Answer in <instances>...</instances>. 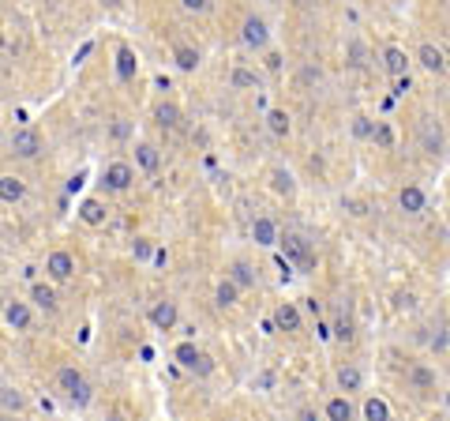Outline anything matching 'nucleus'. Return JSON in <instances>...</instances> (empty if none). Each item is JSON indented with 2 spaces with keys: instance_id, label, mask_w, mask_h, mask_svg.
Wrapping results in <instances>:
<instances>
[{
  "instance_id": "obj_28",
  "label": "nucleus",
  "mask_w": 450,
  "mask_h": 421,
  "mask_svg": "<svg viewBox=\"0 0 450 421\" xmlns=\"http://www.w3.org/2000/svg\"><path fill=\"white\" fill-rule=\"evenodd\" d=\"M267 124H270V132H274V136H289V113L270 110V113H267Z\"/></svg>"
},
{
  "instance_id": "obj_33",
  "label": "nucleus",
  "mask_w": 450,
  "mask_h": 421,
  "mask_svg": "<svg viewBox=\"0 0 450 421\" xmlns=\"http://www.w3.org/2000/svg\"><path fill=\"white\" fill-rule=\"evenodd\" d=\"M353 136H360V139H371V136H376V124H371V117H353Z\"/></svg>"
},
{
  "instance_id": "obj_3",
  "label": "nucleus",
  "mask_w": 450,
  "mask_h": 421,
  "mask_svg": "<svg viewBox=\"0 0 450 421\" xmlns=\"http://www.w3.org/2000/svg\"><path fill=\"white\" fill-rule=\"evenodd\" d=\"M177 361L184 365L188 373H195V376H211L214 373V361H211V354H203V350H195L192 342H180L177 346Z\"/></svg>"
},
{
  "instance_id": "obj_14",
  "label": "nucleus",
  "mask_w": 450,
  "mask_h": 421,
  "mask_svg": "<svg viewBox=\"0 0 450 421\" xmlns=\"http://www.w3.org/2000/svg\"><path fill=\"white\" fill-rule=\"evenodd\" d=\"M398 203H402V211H405V214H421L428 200H424V192L416 188V185H409V188H402V196H398Z\"/></svg>"
},
{
  "instance_id": "obj_12",
  "label": "nucleus",
  "mask_w": 450,
  "mask_h": 421,
  "mask_svg": "<svg viewBox=\"0 0 450 421\" xmlns=\"http://www.w3.org/2000/svg\"><path fill=\"white\" fill-rule=\"evenodd\" d=\"M274 328L278 331H300V312H296V305H278L274 309Z\"/></svg>"
},
{
  "instance_id": "obj_40",
  "label": "nucleus",
  "mask_w": 450,
  "mask_h": 421,
  "mask_svg": "<svg viewBox=\"0 0 450 421\" xmlns=\"http://www.w3.org/2000/svg\"><path fill=\"white\" fill-rule=\"evenodd\" d=\"M113 136H117V139H124V136H128V124H124V121H117V124H113Z\"/></svg>"
},
{
  "instance_id": "obj_8",
  "label": "nucleus",
  "mask_w": 450,
  "mask_h": 421,
  "mask_svg": "<svg viewBox=\"0 0 450 421\" xmlns=\"http://www.w3.org/2000/svg\"><path fill=\"white\" fill-rule=\"evenodd\" d=\"M421 143H424V150H443V128H439V121L435 117H421Z\"/></svg>"
},
{
  "instance_id": "obj_27",
  "label": "nucleus",
  "mask_w": 450,
  "mask_h": 421,
  "mask_svg": "<svg viewBox=\"0 0 450 421\" xmlns=\"http://www.w3.org/2000/svg\"><path fill=\"white\" fill-rule=\"evenodd\" d=\"M364 417L368 421H390V410H387L383 399H368V403H364Z\"/></svg>"
},
{
  "instance_id": "obj_18",
  "label": "nucleus",
  "mask_w": 450,
  "mask_h": 421,
  "mask_svg": "<svg viewBox=\"0 0 450 421\" xmlns=\"http://www.w3.org/2000/svg\"><path fill=\"white\" fill-rule=\"evenodd\" d=\"M4 320L12 323V328H19V331H23L27 323H30V309L23 305V301H12V305L4 309Z\"/></svg>"
},
{
  "instance_id": "obj_6",
  "label": "nucleus",
  "mask_w": 450,
  "mask_h": 421,
  "mask_svg": "<svg viewBox=\"0 0 450 421\" xmlns=\"http://www.w3.org/2000/svg\"><path fill=\"white\" fill-rule=\"evenodd\" d=\"M177 301H158L154 309H150V323H154L158 331H169V328H177Z\"/></svg>"
},
{
  "instance_id": "obj_19",
  "label": "nucleus",
  "mask_w": 450,
  "mask_h": 421,
  "mask_svg": "<svg viewBox=\"0 0 450 421\" xmlns=\"http://www.w3.org/2000/svg\"><path fill=\"white\" fill-rule=\"evenodd\" d=\"M23 181L19 177H0V196H4V203H19L23 200Z\"/></svg>"
},
{
  "instance_id": "obj_23",
  "label": "nucleus",
  "mask_w": 450,
  "mask_h": 421,
  "mask_svg": "<svg viewBox=\"0 0 450 421\" xmlns=\"http://www.w3.org/2000/svg\"><path fill=\"white\" fill-rule=\"evenodd\" d=\"M135 162H139V166H143V169H147V174H154V169H158V162H161V158H158V150H154V147H150V143H139V147H135Z\"/></svg>"
},
{
  "instance_id": "obj_22",
  "label": "nucleus",
  "mask_w": 450,
  "mask_h": 421,
  "mask_svg": "<svg viewBox=\"0 0 450 421\" xmlns=\"http://www.w3.org/2000/svg\"><path fill=\"white\" fill-rule=\"evenodd\" d=\"M79 219L86 222V226H102L105 222V207L98 200H86L83 207H79Z\"/></svg>"
},
{
  "instance_id": "obj_11",
  "label": "nucleus",
  "mask_w": 450,
  "mask_h": 421,
  "mask_svg": "<svg viewBox=\"0 0 450 421\" xmlns=\"http://www.w3.org/2000/svg\"><path fill=\"white\" fill-rule=\"evenodd\" d=\"M251 237H256V245H263V248H274V245L282 241L274 219H256V222H251Z\"/></svg>"
},
{
  "instance_id": "obj_17",
  "label": "nucleus",
  "mask_w": 450,
  "mask_h": 421,
  "mask_svg": "<svg viewBox=\"0 0 450 421\" xmlns=\"http://www.w3.org/2000/svg\"><path fill=\"white\" fill-rule=\"evenodd\" d=\"M416 60H421V64H424L428 72H443V68H446L443 53H439L435 46H421V53H416Z\"/></svg>"
},
{
  "instance_id": "obj_15",
  "label": "nucleus",
  "mask_w": 450,
  "mask_h": 421,
  "mask_svg": "<svg viewBox=\"0 0 450 421\" xmlns=\"http://www.w3.org/2000/svg\"><path fill=\"white\" fill-rule=\"evenodd\" d=\"M360 384H364V376H360L357 365H342V369H338V387H342V391H360Z\"/></svg>"
},
{
  "instance_id": "obj_32",
  "label": "nucleus",
  "mask_w": 450,
  "mask_h": 421,
  "mask_svg": "<svg viewBox=\"0 0 450 421\" xmlns=\"http://www.w3.org/2000/svg\"><path fill=\"white\" fill-rule=\"evenodd\" d=\"M229 83H233V87H259L256 83V72H248V68H233V75H229Z\"/></svg>"
},
{
  "instance_id": "obj_13",
  "label": "nucleus",
  "mask_w": 450,
  "mask_h": 421,
  "mask_svg": "<svg viewBox=\"0 0 450 421\" xmlns=\"http://www.w3.org/2000/svg\"><path fill=\"white\" fill-rule=\"evenodd\" d=\"M135 72H139V64H135V53H131L128 46H120L117 49V75H120V79H135Z\"/></svg>"
},
{
  "instance_id": "obj_36",
  "label": "nucleus",
  "mask_w": 450,
  "mask_h": 421,
  "mask_svg": "<svg viewBox=\"0 0 450 421\" xmlns=\"http://www.w3.org/2000/svg\"><path fill=\"white\" fill-rule=\"evenodd\" d=\"M131 252H135V260H147V256H150V241H147V237H135Z\"/></svg>"
},
{
  "instance_id": "obj_24",
  "label": "nucleus",
  "mask_w": 450,
  "mask_h": 421,
  "mask_svg": "<svg viewBox=\"0 0 450 421\" xmlns=\"http://www.w3.org/2000/svg\"><path fill=\"white\" fill-rule=\"evenodd\" d=\"M326 417H331V421H353V406H349V399H331V403H326Z\"/></svg>"
},
{
  "instance_id": "obj_35",
  "label": "nucleus",
  "mask_w": 450,
  "mask_h": 421,
  "mask_svg": "<svg viewBox=\"0 0 450 421\" xmlns=\"http://www.w3.org/2000/svg\"><path fill=\"white\" fill-rule=\"evenodd\" d=\"M349 64H353V68H364V46H360V41H349Z\"/></svg>"
},
{
  "instance_id": "obj_7",
  "label": "nucleus",
  "mask_w": 450,
  "mask_h": 421,
  "mask_svg": "<svg viewBox=\"0 0 450 421\" xmlns=\"http://www.w3.org/2000/svg\"><path fill=\"white\" fill-rule=\"evenodd\" d=\"M131 177H135V174H131L128 162H113V166L105 169V188L109 192H124L131 185Z\"/></svg>"
},
{
  "instance_id": "obj_9",
  "label": "nucleus",
  "mask_w": 450,
  "mask_h": 421,
  "mask_svg": "<svg viewBox=\"0 0 450 421\" xmlns=\"http://www.w3.org/2000/svg\"><path fill=\"white\" fill-rule=\"evenodd\" d=\"M46 271H49V278H57V283H68L72 271H75V260L68 252H53L46 260Z\"/></svg>"
},
{
  "instance_id": "obj_39",
  "label": "nucleus",
  "mask_w": 450,
  "mask_h": 421,
  "mask_svg": "<svg viewBox=\"0 0 450 421\" xmlns=\"http://www.w3.org/2000/svg\"><path fill=\"white\" fill-rule=\"evenodd\" d=\"M409 91V75H402V79H394V94H405Z\"/></svg>"
},
{
  "instance_id": "obj_30",
  "label": "nucleus",
  "mask_w": 450,
  "mask_h": 421,
  "mask_svg": "<svg viewBox=\"0 0 450 421\" xmlns=\"http://www.w3.org/2000/svg\"><path fill=\"white\" fill-rule=\"evenodd\" d=\"M0 403H4V410L12 414V410H19V406H23V395H19L12 384H4V387H0Z\"/></svg>"
},
{
  "instance_id": "obj_21",
  "label": "nucleus",
  "mask_w": 450,
  "mask_h": 421,
  "mask_svg": "<svg viewBox=\"0 0 450 421\" xmlns=\"http://www.w3.org/2000/svg\"><path fill=\"white\" fill-rule=\"evenodd\" d=\"M173 57H177L180 72H195V68H199V53H195L192 46H177V49H173Z\"/></svg>"
},
{
  "instance_id": "obj_20",
  "label": "nucleus",
  "mask_w": 450,
  "mask_h": 421,
  "mask_svg": "<svg viewBox=\"0 0 450 421\" xmlns=\"http://www.w3.org/2000/svg\"><path fill=\"white\" fill-rule=\"evenodd\" d=\"M229 278H233L237 286H256V267L244 264V260H237L233 267H229Z\"/></svg>"
},
{
  "instance_id": "obj_5",
  "label": "nucleus",
  "mask_w": 450,
  "mask_h": 421,
  "mask_svg": "<svg viewBox=\"0 0 450 421\" xmlns=\"http://www.w3.org/2000/svg\"><path fill=\"white\" fill-rule=\"evenodd\" d=\"M240 38H244V46L263 49V46H267V23H263L259 15H248L244 27H240Z\"/></svg>"
},
{
  "instance_id": "obj_25",
  "label": "nucleus",
  "mask_w": 450,
  "mask_h": 421,
  "mask_svg": "<svg viewBox=\"0 0 450 421\" xmlns=\"http://www.w3.org/2000/svg\"><path fill=\"white\" fill-rule=\"evenodd\" d=\"M154 121L161 128H177L180 124V110H177V105H169V102H161L158 110H154Z\"/></svg>"
},
{
  "instance_id": "obj_41",
  "label": "nucleus",
  "mask_w": 450,
  "mask_h": 421,
  "mask_svg": "<svg viewBox=\"0 0 450 421\" xmlns=\"http://www.w3.org/2000/svg\"><path fill=\"white\" fill-rule=\"evenodd\" d=\"M398 305H402V309H413L416 301H413V294H402V297H398Z\"/></svg>"
},
{
  "instance_id": "obj_4",
  "label": "nucleus",
  "mask_w": 450,
  "mask_h": 421,
  "mask_svg": "<svg viewBox=\"0 0 450 421\" xmlns=\"http://www.w3.org/2000/svg\"><path fill=\"white\" fill-rule=\"evenodd\" d=\"M8 147H12L15 158H38L41 150V136L34 132V128H15L12 136H8Z\"/></svg>"
},
{
  "instance_id": "obj_2",
  "label": "nucleus",
  "mask_w": 450,
  "mask_h": 421,
  "mask_svg": "<svg viewBox=\"0 0 450 421\" xmlns=\"http://www.w3.org/2000/svg\"><path fill=\"white\" fill-rule=\"evenodd\" d=\"M278 245L285 248V260L296 264L300 271H312V267H315V256H312V248H308V241H304L300 233H285Z\"/></svg>"
},
{
  "instance_id": "obj_34",
  "label": "nucleus",
  "mask_w": 450,
  "mask_h": 421,
  "mask_svg": "<svg viewBox=\"0 0 450 421\" xmlns=\"http://www.w3.org/2000/svg\"><path fill=\"white\" fill-rule=\"evenodd\" d=\"M371 139H376L379 147H394V132H390V124H376V136H371Z\"/></svg>"
},
{
  "instance_id": "obj_38",
  "label": "nucleus",
  "mask_w": 450,
  "mask_h": 421,
  "mask_svg": "<svg viewBox=\"0 0 450 421\" xmlns=\"http://www.w3.org/2000/svg\"><path fill=\"white\" fill-rule=\"evenodd\" d=\"M184 8H188V12H206V0H180Z\"/></svg>"
},
{
  "instance_id": "obj_16",
  "label": "nucleus",
  "mask_w": 450,
  "mask_h": 421,
  "mask_svg": "<svg viewBox=\"0 0 450 421\" xmlns=\"http://www.w3.org/2000/svg\"><path fill=\"white\" fill-rule=\"evenodd\" d=\"M270 188L278 192V196H293V192H296L293 174H289V169H270Z\"/></svg>"
},
{
  "instance_id": "obj_10",
  "label": "nucleus",
  "mask_w": 450,
  "mask_h": 421,
  "mask_svg": "<svg viewBox=\"0 0 450 421\" xmlns=\"http://www.w3.org/2000/svg\"><path fill=\"white\" fill-rule=\"evenodd\" d=\"M383 68H387L390 79H402V75H409V57H405L398 46H390L387 53H383Z\"/></svg>"
},
{
  "instance_id": "obj_43",
  "label": "nucleus",
  "mask_w": 450,
  "mask_h": 421,
  "mask_svg": "<svg viewBox=\"0 0 450 421\" xmlns=\"http://www.w3.org/2000/svg\"><path fill=\"white\" fill-rule=\"evenodd\" d=\"M109 421H124V417H120V414H113V417H109Z\"/></svg>"
},
{
  "instance_id": "obj_1",
  "label": "nucleus",
  "mask_w": 450,
  "mask_h": 421,
  "mask_svg": "<svg viewBox=\"0 0 450 421\" xmlns=\"http://www.w3.org/2000/svg\"><path fill=\"white\" fill-rule=\"evenodd\" d=\"M57 384H60V391L72 399L75 406H86L91 403V384H86V376L79 369H60L57 373Z\"/></svg>"
},
{
  "instance_id": "obj_42",
  "label": "nucleus",
  "mask_w": 450,
  "mask_h": 421,
  "mask_svg": "<svg viewBox=\"0 0 450 421\" xmlns=\"http://www.w3.org/2000/svg\"><path fill=\"white\" fill-rule=\"evenodd\" d=\"M300 421H315V414H312V410H304V414H300Z\"/></svg>"
},
{
  "instance_id": "obj_29",
  "label": "nucleus",
  "mask_w": 450,
  "mask_h": 421,
  "mask_svg": "<svg viewBox=\"0 0 450 421\" xmlns=\"http://www.w3.org/2000/svg\"><path fill=\"white\" fill-rule=\"evenodd\" d=\"M214 301H218V309H229V305H233V301H237V283H233V278H229V283H222V286H218Z\"/></svg>"
},
{
  "instance_id": "obj_26",
  "label": "nucleus",
  "mask_w": 450,
  "mask_h": 421,
  "mask_svg": "<svg viewBox=\"0 0 450 421\" xmlns=\"http://www.w3.org/2000/svg\"><path fill=\"white\" fill-rule=\"evenodd\" d=\"M30 297H34V305H38L41 312H53V309H57V294H53L49 286H34V290H30Z\"/></svg>"
},
{
  "instance_id": "obj_37",
  "label": "nucleus",
  "mask_w": 450,
  "mask_h": 421,
  "mask_svg": "<svg viewBox=\"0 0 450 421\" xmlns=\"http://www.w3.org/2000/svg\"><path fill=\"white\" fill-rule=\"evenodd\" d=\"M334 335H338V339H345V342H349V339H353V328H349V323L342 320V323L334 328Z\"/></svg>"
},
{
  "instance_id": "obj_31",
  "label": "nucleus",
  "mask_w": 450,
  "mask_h": 421,
  "mask_svg": "<svg viewBox=\"0 0 450 421\" xmlns=\"http://www.w3.org/2000/svg\"><path fill=\"white\" fill-rule=\"evenodd\" d=\"M409 384L413 387H432L435 376H432V369H424V365H413V369H409Z\"/></svg>"
}]
</instances>
